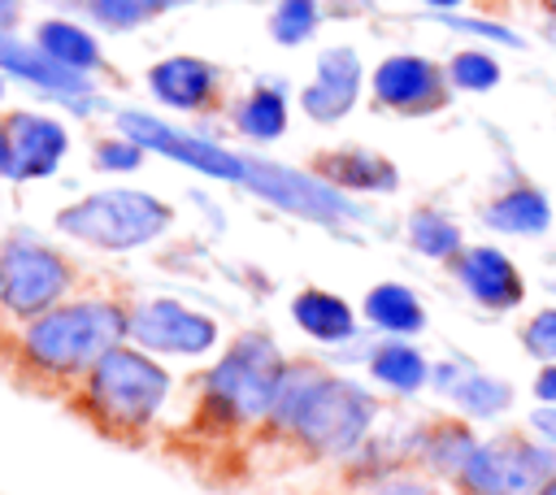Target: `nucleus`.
I'll list each match as a JSON object with an SVG mask.
<instances>
[{
  "mask_svg": "<svg viewBox=\"0 0 556 495\" xmlns=\"http://www.w3.org/2000/svg\"><path fill=\"white\" fill-rule=\"evenodd\" d=\"M369 373H374L382 386L404 391V395L430 382V365H426V356H421L413 343H404V339H387V343H378V347L369 352Z\"/></svg>",
  "mask_w": 556,
  "mask_h": 495,
  "instance_id": "23",
  "label": "nucleus"
},
{
  "mask_svg": "<svg viewBox=\"0 0 556 495\" xmlns=\"http://www.w3.org/2000/svg\"><path fill=\"white\" fill-rule=\"evenodd\" d=\"M117 130H122L126 139H135L139 148H148V152H161V156H169V161H178V165H187V169H200V174H208V178H222V182L243 187L248 156H239V152H230V148L204 139V135H187V130L165 126L161 117L139 113V109H122V113H117Z\"/></svg>",
  "mask_w": 556,
  "mask_h": 495,
  "instance_id": "8",
  "label": "nucleus"
},
{
  "mask_svg": "<svg viewBox=\"0 0 556 495\" xmlns=\"http://www.w3.org/2000/svg\"><path fill=\"white\" fill-rule=\"evenodd\" d=\"M4 126H9V143H13V182H35V178L56 174V165L70 148V135L56 117L13 109V113H4Z\"/></svg>",
  "mask_w": 556,
  "mask_h": 495,
  "instance_id": "14",
  "label": "nucleus"
},
{
  "mask_svg": "<svg viewBox=\"0 0 556 495\" xmlns=\"http://www.w3.org/2000/svg\"><path fill=\"white\" fill-rule=\"evenodd\" d=\"M321 182L339 187L343 195L348 191H395L400 187V169L382 156V152H369V148H334V152H317L313 165H308Z\"/></svg>",
  "mask_w": 556,
  "mask_h": 495,
  "instance_id": "17",
  "label": "nucleus"
},
{
  "mask_svg": "<svg viewBox=\"0 0 556 495\" xmlns=\"http://www.w3.org/2000/svg\"><path fill=\"white\" fill-rule=\"evenodd\" d=\"M543 9H547V13H552V17H556V0H543Z\"/></svg>",
  "mask_w": 556,
  "mask_h": 495,
  "instance_id": "40",
  "label": "nucleus"
},
{
  "mask_svg": "<svg viewBox=\"0 0 556 495\" xmlns=\"http://www.w3.org/2000/svg\"><path fill=\"white\" fill-rule=\"evenodd\" d=\"M235 130L243 139H256V143H269L287 130V100L278 87H252L239 104H235Z\"/></svg>",
  "mask_w": 556,
  "mask_h": 495,
  "instance_id": "24",
  "label": "nucleus"
},
{
  "mask_svg": "<svg viewBox=\"0 0 556 495\" xmlns=\"http://www.w3.org/2000/svg\"><path fill=\"white\" fill-rule=\"evenodd\" d=\"M287 378L282 352L265 334H243L235 347L208 369L204 378V404L222 421H261L274 412L278 391Z\"/></svg>",
  "mask_w": 556,
  "mask_h": 495,
  "instance_id": "4",
  "label": "nucleus"
},
{
  "mask_svg": "<svg viewBox=\"0 0 556 495\" xmlns=\"http://www.w3.org/2000/svg\"><path fill=\"white\" fill-rule=\"evenodd\" d=\"M356 96H361V56L352 48H326L317 56L313 82L300 91V109L313 122L330 126L356 109Z\"/></svg>",
  "mask_w": 556,
  "mask_h": 495,
  "instance_id": "15",
  "label": "nucleus"
},
{
  "mask_svg": "<svg viewBox=\"0 0 556 495\" xmlns=\"http://www.w3.org/2000/svg\"><path fill=\"white\" fill-rule=\"evenodd\" d=\"M169 226H174V208L165 200H156L152 191H130V187L91 191L56 213L61 234H70L87 248H104V252L143 248V243L161 239Z\"/></svg>",
  "mask_w": 556,
  "mask_h": 495,
  "instance_id": "3",
  "label": "nucleus"
},
{
  "mask_svg": "<svg viewBox=\"0 0 556 495\" xmlns=\"http://www.w3.org/2000/svg\"><path fill=\"white\" fill-rule=\"evenodd\" d=\"M122 339H130V308H122L117 300H78L35 317L22 334V352L43 373L74 378L91 373L96 360L122 347Z\"/></svg>",
  "mask_w": 556,
  "mask_h": 495,
  "instance_id": "2",
  "label": "nucleus"
},
{
  "mask_svg": "<svg viewBox=\"0 0 556 495\" xmlns=\"http://www.w3.org/2000/svg\"><path fill=\"white\" fill-rule=\"evenodd\" d=\"M0 96H4V78H0Z\"/></svg>",
  "mask_w": 556,
  "mask_h": 495,
  "instance_id": "41",
  "label": "nucleus"
},
{
  "mask_svg": "<svg viewBox=\"0 0 556 495\" xmlns=\"http://www.w3.org/2000/svg\"><path fill=\"white\" fill-rule=\"evenodd\" d=\"M169 395V373L143 347H113L87 373V404L113 430H143Z\"/></svg>",
  "mask_w": 556,
  "mask_h": 495,
  "instance_id": "5",
  "label": "nucleus"
},
{
  "mask_svg": "<svg viewBox=\"0 0 556 495\" xmlns=\"http://www.w3.org/2000/svg\"><path fill=\"white\" fill-rule=\"evenodd\" d=\"M534 495H556V473H552V478H547V482H543Z\"/></svg>",
  "mask_w": 556,
  "mask_h": 495,
  "instance_id": "38",
  "label": "nucleus"
},
{
  "mask_svg": "<svg viewBox=\"0 0 556 495\" xmlns=\"http://www.w3.org/2000/svg\"><path fill=\"white\" fill-rule=\"evenodd\" d=\"M534 395H539L543 404H556V365H547V369L534 378Z\"/></svg>",
  "mask_w": 556,
  "mask_h": 495,
  "instance_id": "34",
  "label": "nucleus"
},
{
  "mask_svg": "<svg viewBox=\"0 0 556 495\" xmlns=\"http://www.w3.org/2000/svg\"><path fill=\"white\" fill-rule=\"evenodd\" d=\"M408 243H413L421 256H430V261H456V256L465 252L460 226H456L447 213L430 208V204H421V208L408 213Z\"/></svg>",
  "mask_w": 556,
  "mask_h": 495,
  "instance_id": "25",
  "label": "nucleus"
},
{
  "mask_svg": "<svg viewBox=\"0 0 556 495\" xmlns=\"http://www.w3.org/2000/svg\"><path fill=\"white\" fill-rule=\"evenodd\" d=\"M143 156H148V148H139V143L126 139V135H113V139H100V143H96V169L126 174V169H139Z\"/></svg>",
  "mask_w": 556,
  "mask_h": 495,
  "instance_id": "30",
  "label": "nucleus"
},
{
  "mask_svg": "<svg viewBox=\"0 0 556 495\" xmlns=\"http://www.w3.org/2000/svg\"><path fill=\"white\" fill-rule=\"evenodd\" d=\"M0 74H13L22 82H35L43 96L61 100L74 113H91L96 109V87L87 74L65 69L61 61H52L39 43H26L17 35H0Z\"/></svg>",
  "mask_w": 556,
  "mask_h": 495,
  "instance_id": "12",
  "label": "nucleus"
},
{
  "mask_svg": "<svg viewBox=\"0 0 556 495\" xmlns=\"http://www.w3.org/2000/svg\"><path fill=\"white\" fill-rule=\"evenodd\" d=\"M269 421L317 456H343L365 439L374 421V395L348 378L321 373L317 365H287Z\"/></svg>",
  "mask_w": 556,
  "mask_h": 495,
  "instance_id": "1",
  "label": "nucleus"
},
{
  "mask_svg": "<svg viewBox=\"0 0 556 495\" xmlns=\"http://www.w3.org/2000/svg\"><path fill=\"white\" fill-rule=\"evenodd\" d=\"M321 26V4L317 0H278L269 13V39L282 48H300L313 39Z\"/></svg>",
  "mask_w": 556,
  "mask_h": 495,
  "instance_id": "27",
  "label": "nucleus"
},
{
  "mask_svg": "<svg viewBox=\"0 0 556 495\" xmlns=\"http://www.w3.org/2000/svg\"><path fill=\"white\" fill-rule=\"evenodd\" d=\"M369 87H374V100L382 109H395V113H434L452 100V82H447V69H439L434 61L417 56V52H395L387 61H378V69L369 74Z\"/></svg>",
  "mask_w": 556,
  "mask_h": 495,
  "instance_id": "11",
  "label": "nucleus"
},
{
  "mask_svg": "<svg viewBox=\"0 0 556 495\" xmlns=\"http://www.w3.org/2000/svg\"><path fill=\"white\" fill-rule=\"evenodd\" d=\"M191 0H83V13L91 22H100L104 30H135L156 22L161 13H174Z\"/></svg>",
  "mask_w": 556,
  "mask_h": 495,
  "instance_id": "26",
  "label": "nucleus"
},
{
  "mask_svg": "<svg viewBox=\"0 0 556 495\" xmlns=\"http://www.w3.org/2000/svg\"><path fill=\"white\" fill-rule=\"evenodd\" d=\"M35 43H39L52 61H61L65 69H74V74H91V69H100V61H104L96 35L83 30V26L70 22V17H48V22H39V26H35Z\"/></svg>",
  "mask_w": 556,
  "mask_h": 495,
  "instance_id": "21",
  "label": "nucleus"
},
{
  "mask_svg": "<svg viewBox=\"0 0 556 495\" xmlns=\"http://www.w3.org/2000/svg\"><path fill=\"white\" fill-rule=\"evenodd\" d=\"M222 69L204 56H165L148 69V91L174 113H200L217 100Z\"/></svg>",
  "mask_w": 556,
  "mask_h": 495,
  "instance_id": "16",
  "label": "nucleus"
},
{
  "mask_svg": "<svg viewBox=\"0 0 556 495\" xmlns=\"http://www.w3.org/2000/svg\"><path fill=\"white\" fill-rule=\"evenodd\" d=\"M243 187L252 195H261L265 204L282 208L291 217L317 221V226H343V221H361L365 217V208L356 200H348L339 187L321 182L313 169H291V165H278V161L248 156Z\"/></svg>",
  "mask_w": 556,
  "mask_h": 495,
  "instance_id": "7",
  "label": "nucleus"
},
{
  "mask_svg": "<svg viewBox=\"0 0 556 495\" xmlns=\"http://www.w3.org/2000/svg\"><path fill=\"white\" fill-rule=\"evenodd\" d=\"M521 347L539 360H556V304L539 308L526 326H521Z\"/></svg>",
  "mask_w": 556,
  "mask_h": 495,
  "instance_id": "31",
  "label": "nucleus"
},
{
  "mask_svg": "<svg viewBox=\"0 0 556 495\" xmlns=\"http://www.w3.org/2000/svg\"><path fill=\"white\" fill-rule=\"evenodd\" d=\"M426 4H430V9H456L460 0H426Z\"/></svg>",
  "mask_w": 556,
  "mask_h": 495,
  "instance_id": "39",
  "label": "nucleus"
},
{
  "mask_svg": "<svg viewBox=\"0 0 556 495\" xmlns=\"http://www.w3.org/2000/svg\"><path fill=\"white\" fill-rule=\"evenodd\" d=\"M473 452H478V443H473L469 426H460V421H443V426H434L430 439H426V460H430L434 469H443V473H460Z\"/></svg>",
  "mask_w": 556,
  "mask_h": 495,
  "instance_id": "28",
  "label": "nucleus"
},
{
  "mask_svg": "<svg viewBox=\"0 0 556 495\" xmlns=\"http://www.w3.org/2000/svg\"><path fill=\"white\" fill-rule=\"evenodd\" d=\"M556 473V456L521 439L478 443L469 465L456 473L469 495H534Z\"/></svg>",
  "mask_w": 556,
  "mask_h": 495,
  "instance_id": "9",
  "label": "nucleus"
},
{
  "mask_svg": "<svg viewBox=\"0 0 556 495\" xmlns=\"http://www.w3.org/2000/svg\"><path fill=\"white\" fill-rule=\"evenodd\" d=\"M130 339L143 352L200 356L217 343V321L178 300H148V304L130 308Z\"/></svg>",
  "mask_w": 556,
  "mask_h": 495,
  "instance_id": "10",
  "label": "nucleus"
},
{
  "mask_svg": "<svg viewBox=\"0 0 556 495\" xmlns=\"http://www.w3.org/2000/svg\"><path fill=\"white\" fill-rule=\"evenodd\" d=\"M434 386L452 395V404L469 417H495L513 404V386L491 378V373H478L469 365H434Z\"/></svg>",
  "mask_w": 556,
  "mask_h": 495,
  "instance_id": "18",
  "label": "nucleus"
},
{
  "mask_svg": "<svg viewBox=\"0 0 556 495\" xmlns=\"http://www.w3.org/2000/svg\"><path fill=\"white\" fill-rule=\"evenodd\" d=\"M17 22H22V0H0V35H13Z\"/></svg>",
  "mask_w": 556,
  "mask_h": 495,
  "instance_id": "36",
  "label": "nucleus"
},
{
  "mask_svg": "<svg viewBox=\"0 0 556 495\" xmlns=\"http://www.w3.org/2000/svg\"><path fill=\"white\" fill-rule=\"evenodd\" d=\"M70 282H74V269L56 248L35 243V239H9L0 248V308L4 313L35 321L61 304Z\"/></svg>",
  "mask_w": 556,
  "mask_h": 495,
  "instance_id": "6",
  "label": "nucleus"
},
{
  "mask_svg": "<svg viewBox=\"0 0 556 495\" xmlns=\"http://www.w3.org/2000/svg\"><path fill=\"white\" fill-rule=\"evenodd\" d=\"M452 274H456V282L465 287V295H469L473 304H482V308L504 313V308H517V304L526 300V278H521V269L513 265L508 252H500V248H491V243L465 248V252L452 261Z\"/></svg>",
  "mask_w": 556,
  "mask_h": 495,
  "instance_id": "13",
  "label": "nucleus"
},
{
  "mask_svg": "<svg viewBox=\"0 0 556 495\" xmlns=\"http://www.w3.org/2000/svg\"><path fill=\"white\" fill-rule=\"evenodd\" d=\"M365 317L387 334H417L426 326V308L413 287L404 282H378L365 291Z\"/></svg>",
  "mask_w": 556,
  "mask_h": 495,
  "instance_id": "22",
  "label": "nucleus"
},
{
  "mask_svg": "<svg viewBox=\"0 0 556 495\" xmlns=\"http://www.w3.org/2000/svg\"><path fill=\"white\" fill-rule=\"evenodd\" d=\"M0 178L13 182V143H9V126H4V117H0Z\"/></svg>",
  "mask_w": 556,
  "mask_h": 495,
  "instance_id": "35",
  "label": "nucleus"
},
{
  "mask_svg": "<svg viewBox=\"0 0 556 495\" xmlns=\"http://www.w3.org/2000/svg\"><path fill=\"white\" fill-rule=\"evenodd\" d=\"M374 495H434V491L421 486V482H387V486H378Z\"/></svg>",
  "mask_w": 556,
  "mask_h": 495,
  "instance_id": "37",
  "label": "nucleus"
},
{
  "mask_svg": "<svg viewBox=\"0 0 556 495\" xmlns=\"http://www.w3.org/2000/svg\"><path fill=\"white\" fill-rule=\"evenodd\" d=\"M482 221L486 230L500 234H543L552 226V200L539 187H508L500 191L491 204H482Z\"/></svg>",
  "mask_w": 556,
  "mask_h": 495,
  "instance_id": "20",
  "label": "nucleus"
},
{
  "mask_svg": "<svg viewBox=\"0 0 556 495\" xmlns=\"http://www.w3.org/2000/svg\"><path fill=\"white\" fill-rule=\"evenodd\" d=\"M500 78H504L500 61H495L491 52H482V48H460V52L447 61V82H452L456 91H495Z\"/></svg>",
  "mask_w": 556,
  "mask_h": 495,
  "instance_id": "29",
  "label": "nucleus"
},
{
  "mask_svg": "<svg viewBox=\"0 0 556 495\" xmlns=\"http://www.w3.org/2000/svg\"><path fill=\"white\" fill-rule=\"evenodd\" d=\"M443 22H447L452 30H469V35H482V39H495V43H508V48H521V35L508 30L504 22H486V17H452V13H443Z\"/></svg>",
  "mask_w": 556,
  "mask_h": 495,
  "instance_id": "32",
  "label": "nucleus"
},
{
  "mask_svg": "<svg viewBox=\"0 0 556 495\" xmlns=\"http://www.w3.org/2000/svg\"><path fill=\"white\" fill-rule=\"evenodd\" d=\"M291 321L317 343H348L356 334V313L348 308V300L321 287H304L291 300Z\"/></svg>",
  "mask_w": 556,
  "mask_h": 495,
  "instance_id": "19",
  "label": "nucleus"
},
{
  "mask_svg": "<svg viewBox=\"0 0 556 495\" xmlns=\"http://www.w3.org/2000/svg\"><path fill=\"white\" fill-rule=\"evenodd\" d=\"M530 426L547 439V443H556V404H547V408H534L530 412Z\"/></svg>",
  "mask_w": 556,
  "mask_h": 495,
  "instance_id": "33",
  "label": "nucleus"
}]
</instances>
